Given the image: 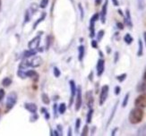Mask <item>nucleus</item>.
Wrapping results in <instances>:
<instances>
[{
  "mask_svg": "<svg viewBox=\"0 0 146 136\" xmlns=\"http://www.w3.org/2000/svg\"><path fill=\"white\" fill-rule=\"evenodd\" d=\"M143 110L140 107L133 108L128 115V120L132 125H137L141 123L143 119Z\"/></svg>",
  "mask_w": 146,
  "mask_h": 136,
  "instance_id": "f257e3e1",
  "label": "nucleus"
},
{
  "mask_svg": "<svg viewBox=\"0 0 146 136\" xmlns=\"http://www.w3.org/2000/svg\"><path fill=\"white\" fill-rule=\"evenodd\" d=\"M17 102V94L15 92H12L9 93L7 100H6V104H5V107H6V112L10 111V110L15 107V105Z\"/></svg>",
  "mask_w": 146,
  "mask_h": 136,
  "instance_id": "f03ea898",
  "label": "nucleus"
},
{
  "mask_svg": "<svg viewBox=\"0 0 146 136\" xmlns=\"http://www.w3.org/2000/svg\"><path fill=\"white\" fill-rule=\"evenodd\" d=\"M100 19V14L99 13H95L90 19V23H89V31H90V36L91 38H93L95 37V23Z\"/></svg>",
  "mask_w": 146,
  "mask_h": 136,
  "instance_id": "7ed1b4c3",
  "label": "nucleus"
},
{
  "mask_svg": "<svg viewBox=\"0 0 146 136\" xmlns=\"http://www.w3.org/2000/svg\"><path fill=\"white\" fill-rule=\"evenodd\" d=\"M109 92H110V86L105 84L100 90V100H99V104L100 106H103L104 103L106 102L108 97H109Z\"/></svg>",
  "mask_w": 146,
  "mask_h": 136,
  "instance_id": "20e7f679",
  "label": "nucleus"
},
{
  "mask_svg": "<svg viewBox=\"0 0 146 136\" xmlns=\"http://www.w3.org/2000/svg\"><path fill=\"white\" fill-rule=\"evenodd\" d=\"M82 105V88L81 86L77 87L76 90V95L74 99V107H75V111H79Z\"/></svg>",
  "mask_w": 146,
  "mask_h": 136,
  "instance_id": "39448f33",
  "label": "nucleus"
},
{
  "mask_svg": "<svg viewBox=\"0 0 146 136\" xmlns=\"http://www.w3.org/2000/svg\"><path fill=\"white\" fill-rule=\"evenodd\" d=\"M135 106L136 107L145 108L146 107V94L142 93L139 95L135 100Z\"/></svg>",
  "mask_w": 146,
  "mask_h": 136,
  "instance_id": "423d86ee",
  "label": "nucleus"
},
{
  "mask_svg": "<svg viewBox=\"0 0 146 136\" xmlns=\"http://www.w3.org/2000/svg\"><path fill=\"white\" fill-rule=\"evenodd\" d=\"M27 63H28V66H31V67H39L40 64H42V59L40 56H33V58L30 57L27 58Z\"/></svg>",
  "mask_w": 146,
  "mask_h": 136,
  "instance_id": "0eeeda50",
  "label": "nucleus"
},
{
  "mask_svg": "<svg viewBox=\"0 0 146 136\" xmlns=\"http://www.w3.org/2000/svg\"><path fill=\"white\" fill-rule=\"evenodd\" d=\"M108 5H109V0H105V2L102 5V8L100 13V19L102 24L106 23V18H107V14H108Z\"/></svg>",
  "mask_w": 146,
  "mask_h": 136,
  "instance_id": "6e6552de",
  "label": "nucleus"
},
{
  "mask_svg": "<svg viewBox=\"0 0 146 136\" xmlns=\"http://www.w3.org/2000/svg\"><path fill=\"white\" fill-rule=\"evenodd\" d=\"M40 36H36L35 38H33V40H30L28 43V48L29 49H33L36 50L40 48Z\"/></svg>",
  "mask_w": 146,
  "mask_h": 136,
  "instance_id": "1a4fd4ad",
  "label": "nucleus"
},
{
  "mask_svg": "<svg viewBox=\"0 0 146 136\" xmlns=\"http://www.w3.org/2000/svg\"><path fill=\"white\" fill-rule=\"evenodd\" d=\"M69 86H70V90H71V98H70V100H69V107H71L73 105L74 101L77 87H76V84L73 80H71L70 82H69Z\"/></svg>",
  "mask_w": 146,
  "mask_h": 136,
  "instance_id": "9d476101",
  "label": "nucleus"
},
{
  "mask_svg": "<svg viewBox=\"0 0 146 136\" xmlns=\"http://www.w3.org/2000/svg\"><path fill=\"white\" fill-rule=\"evenodd\" d=\"M96 70H97V76L100 77L103 74L104 71H105V60L103 58H100L97 62V66H96Z\"/></svg>",
  "mask_w": 146,
  "mask_h": 136,
  "instance_id": "9b49d317",
  "label": "nucleus"
},
{
  "mask_svg": "<svg viewBox=\"0 0 146 136\" xmlns=\"http://www.w3.org/2000/svg\"><path fill=\"white\" fill-rule=\"evenodd\" d=\"M124 23L129 29L133 28V22H132V18H131V13H130V10L128 8L125 9V14L124 15Z\"/></svg>",
  "mask_w": 146,
  "mask_h": 136,
  "instance_id": "f8f14e48",
  "label": "nucleus"
},
{
  "mask_svg": "<svg viewBox=\"0 0 146 136\" xmlns=\"http://www.w3.org/2000/svg\"><path fill=\"white\" fill-rule=\"evenodd\" d=\"M85 100H86V104L89 108H92L94 104V98L92 95V90H89L85 94Z\"/></svg>",
  "mask_w": 146,
  "mask_h": 136,
  "instance_id": "ddd939ff",
  "label": "nucleus"
},
{
  "mask_svg": "<svg viewBox=\"0 0 146 136\" xmlns=\"http://www.w3.org/2000/svg\"><path fill=\"white\" fill-rule=\"evenodd\" d=\"M118 104H119V100H117L115 106H114L113 108H112V111H111V113H110V117H109V120H108V122H107L106 128L109 127L110 125L111 124V122H112V120H113V118H114V116H115V114H116V112H117V109Z\"/></svg>",
  "mask_w": 146,
  "mask_h": 136,
  "instance_id": "4468645a",
  "label": "nucleus"
},
{
  "mask_svg": "<svg viewBox=\"0 0 146 136\" xmlns=\"http://www.w3.org/2000/svg\"><path fill=\"white\" fill-rule=\"evenodd\" d=\"M25 73H26V77H27V78H31V80L34 81V82H38V80H39V78H40L39 74H38V73L36 72V71H34V70H28Z\"/></svg>",
  "mask_w": 146,
  "mask_h": 136,
  "instance_id": "2eb2a0df",
  "label": "nucleus"
},
{
  "mask_svg": "<svg viewBox=\"0 0 146 136\" xmlns=\"http://www.w3.org/2000/svg\"><path fill=\"white\" fill-rule=\"evenodd\" d=\"M24 107H25V109L27 110V111H29L31 114L37 113L38 107H37L36 104H34V103H31V102L25 103V104H24Z\"/></svg>",
  "mask_w": 146,
  "mask_h": 136,
  "instance_id": "dca6fc26",
  "label": "nucleus"
},
{
  "mask_svg": "<svg viewBox=\"0 0 146 136\" xmlns=\"http://www.w3.org/2000/svg\"><path fill=\"white\" fill-rule=\"evenodd\" d=\"M78 60L80 62H82V60H84V55H85V48L84 45H80L79 48H78Z\"/></svg>",
  "mask_w": 146,
  "mask_h": 136,
  "instance_id": "f3484780",
  "label": "nucleus"
},
{
  "mask_svg": "<svg viewBox=\"0 0 146 136\" xmlns=\"http://www.w3.org/2000/svg\"><path fill=\"white\" fill-rule=\"evenodd\" d=\"M37 51L33 49H29V50H25L23 54V58H30L33 57V56H36Z\"/></svg>",
  "mask_w": 146,
  "mask_h": 136,
  "instance_id": "a211bd4d",
  "label": "nucleus"
},
{
  "mask_svg": "<svg viewBox=\"0 0 146 136\" xmlns=\"http://www.w3.org/2000/svg\"><path fill=\"white\" fill-rule=\"evenodd\" d=\"M143 55V43L141 38L138 40V50H137V56L141 57Z\"/></svg>",
  "mask_w": 146,
  "mask_h": 136,
  "instance_id": "6ab92c4d",
  "label": "nucleus"
},
{
  "mask_svg": "<svg viewBox=\"0 0 146 136\" xmlns=\"http://www.w3.org/2000/svg\"><path fill=\"white\" fill-rule=\"evenodd\" d=\"M136 90L139 93H145L146 94V81L139 83L136 88Z\"/></svg>",
  "mask_w": 146,
  "mask_h": 136,
  "instance_id": "aec40b11",
  "label": "nucleus"
},
{
  "mask_svg": "<svg viewBox=\"0 0 146 136\" xmlns=\"http://www.w3.org/2000/svg\"><path fill=\"white\" fill-rule=\"evenodd\" d=\"M46 15H47V13L46 12H44V13H42L41 14V15H40V17L38 19V20L34 23V24H33V30H35L37 27H38V25H39L40 23H41L44 20H45V18H46Z\"/></svg>",
  "mask_w": 146,
  "mask_h": 136,
  "instance_id": "412c9836",
  "label": "nucleus"
},
{
  "mask_svg": "<svg viewBox=\"0 0 146 136\" xmlns=\"http://www.w3.org/2000/svg\"><path fill=\"white\" fill-rule=\"evenodd\" d=\"M93 113H94L93 108H89V111H88L87 115H86V123H87L88 125H89V124H91L92 121Z\"/></svg>",
  "mask_w": 146,
  "mask_h": 136,
  "instance_id": "4be33fe9",
  "label": "nucleus"
},
{
  "mask_svg": "<svg viewBox=\"0 0 146 136\" xmlns=\"http://www.w3.org/2000/svg\"><path fill=\"white\" fill-rule=\"evenodd\" d=\"M124 41L127 45H131L133 43V41H134V38L132 37V35L130 33H126L124 36Z\"/></svg>",
  "mask_w": 146,
  "mask_h": 136,
  "instance_id": "5701e85b",
  "label": "nucleus"
},
{
  "mask_svg": "<svg viewBox=\"0 0 146 136\" xmlns=\"http://www.w3.org/2000/svg\"><path fill=\"white\" fill-rule=\"evenodd\" d=\"M137 135H139V136H146V124L143 125L141 127L138 128Z\"/></svg>",
  "mask_w": 146,
  "mask_h": 136,
  "instance_id": "b1692460",
  "label": "nucleus"
},
{
  "mask_svg": "<svg viewBox=\"0 0 146 136\" xmlns=\"http://www.w3.org/2000/svg\"><path fill=\"white\" fill-rule=\"evenodd\" d=\"M12 84V79L9 78V77H5V78L3 79L2 81V85L4 87H9Z\"/></svg>",
  "mask_w": 146,
  "mask_h": 136,
  "instance_id": "393cba45",
  "label": "nucleus"
},
{
  "mask_svg": "<svg viewBox=\"0 0 146 136\" xmlns=\"http://www.w3.org/2000/svg\"><path fill=\"white\" fill-rule=\"evenodd\" d=\"M66 111V103H61V104H59L58 106V113L60 115H63V114H65Z\"/></svg>",
  "mask_w": 146,
  "mask_h": 136,
  "instance_id": "a878e982",
  "label": "nucleus"
},
{
  "mask_svg": "<svg viewBox=\"0 0 146 136\" xmlns=\"http://www.w3.org/2000/svg\"><path fill=\"white\" fill-rule=\"evenodd\" d=\"M41 100L45 105H48L50 103V100L48 98V94H46V93H42L41 94Z\"/></svg>",
  "mask_w": 146,
  "mask_h": 136,
  "instance_id": "bb28decb",
  "label": "nucleus"
},
{
  "mask_svg": "<svg viewBox=\"0 0 146 136\" xmlns=\"http://www.w3.org/2000/svg\"><path fill=\"white\" fill-rule=\"evenodd\" d=\"M129 98H130V93L127 92V93L125 94V98H124V100L122 101V107H125L126 106H127L128 101H129Z\"/></svg>",
  "mask_w": 146,
  "mask_h": 136,
  "instance_id": "cd10ccee",
  "label": "nucleus"
},
{
  "mask_svg": "<svg viewBox=\"0 0 146 136\" xmlns=\"http://www.w3.org/2000/svg\"><path fill=\"white\" fill-rule=\"evenodd\" d=\"M104 35H105V31L104 30H100V31H98V33H97V41L99 42V41H100L103 38V37H104Z\"/></svg>",
  "mask_w": 146,
  "mask_h": 136,
  "instance_id": "c85d7f7f",
  "label": "nucleus"
},
{
  "mask_svg": "<svg viewBox=\"0 0 146 136\" xmlns=\"http://www.w3.org/2000/svg\"><path fill=\"white\" fill-rule=\"evenodd\" d=\"M126 77H127V74H126L125 73L124 74H119L116 77V79L119 82H123L125 79H126Z\"/></svg>",
  "mask_w": 146,
  "mask_h": 136,
  "instance_id": "c756f323",
  "label": "nucleus"
},
{
  "mask_svg": "<svg viewBox=\"0 0 146 136\" xmlns=\"http://www.w3.org/2000/svg\"><path fill=\"white\" fill-rule=\"evenodd\" d=\"M81 118H77L75 120V127H74V131H75V133H79V131H80V126H81Z\"/></svg>",
  "mask_w": 146,
  "mask_h": 136,
  "instance_id": "7c9ffc66",
  "label": "nucleus"
},
{
  "mask_svg": "<svg viewBox=\"0 0 146 136\" xmlns=\"http://www.w3.org/2000/svg\"><path fill=\"white\" fill-rule=\"evenodd\" d=\"M17 75H18L19 77H20L21 79H25V78H27V77H26V73L24 72L23 69H20V68H19L18 72H17Z\"/></svg>",
  "mask_w": 146,
  "mask_h": 136,
  "instance_id": "2f4dec72",
  "label": "nucleus"
},
{
  "mask_svg": "<svg viewBox=\"0 0 146 136\" xmlns=\"http://www.w3.org/2000/svg\"><path fill=\"white\" fill-rule=\"evenodd\" d=\"M30 20H31L30 10H26V12H25V15H24V23H27Z\"/></svg>",
  "mask_w": 146,
  "mask_h": 136,
  "instance_id": "473e14b6",
  "label": "nucleus"
},
{
  "mask_svg": "<svg viewBox=\"0 0 146 136\" xmlns=\"http://www.w3.org/2000/svg\"><path fill=\"white\" fill-rule=\"evenodd\" d=\"M51 41H52V38L51 36H48L46 38V49L48 50L50 48V45H51Z\"/></svg>",
  "mask_w": 146,
  "mask_h": 136,
  "instance_id": "72a5a7b5",
  "label": "nucleus"
},
{
  "mask_svg": "<svg viewBox=\"0 0 146 136\" xmlns=\"http://www.w3.org/2000/svg\"><path fill=\"white\" fill-rule=\"evenodd\" d=\"M88 133H89V126H88V124H87V125H85L84 126V128H82V132L81 135L82 136H86V135H88Z\"/></svg>",
  "mask_w": 146,
  "mask_h": 136,
  "instance_id": "f704fd0d",
  "label": "nucleus"
},
{
  "mask_svg": "<svg viewBox=\"0 0 146 136\" xmlns=\"http://www.w3.org/2000/svg\"><path fill=\"white\" fill-rule=\"evenodd\" d=\"M48 1L49 0H41L40 3V7L44 9V8H46L48 5Z\"/></svg>",
  "mask_w": 146,
  "mask_h": 136,
  "instance_id": "c9c22d12",
  "label": "nucleus"
},
{
  "mask_svg": "<svg viewBox=\"0 0 146 136\" xmlns=\"http://www.w3.org/2000/svg\"><path fill=\"white\" fill-rule=\"evenodd\" d=\"M40 112H41V113H44V114H45V119H46V120H48V119L50 118V115H49V113L47 111V109H46L45 107H41V109H40Z\"/></svg>",
  "mask_w": 146,
  "mask_h": 136,
  "instance_id": "e433bc0d",
  "label": "nucleus"
},
{
  "mask_svg": "<svg viewBox=\"0 0 146 136\" xmlns=\"http://www.w3.org/2000/svg\"><path fill=\"white\" fill-rule=\"evenodd\" d=\"M78 7H79V11H80V16H81V20H82L84 17V7H82V4H78Z\"/></svg>",
  "mask_w": 146,
  "mask_h": 136,
  "instance_id": "4c0bfd02",
  "label": "nucleus"
},
{
  "mask_svg": "<svg viewBox=\"0 0 146 136\" xmlns=\"http://www.w3.org/2000/svg\"><path fill=\"white\" fill-rule=\"evenodd\" d=\"M53 113L55 117H58V106L56 105V103H54L53 105Z\"/></svg>",
  "mask_w": 146,
  "mask_h": 136,
  "instance_id": "58836bf2",
  "label": "nucleus"
},
{
  "mask_svg": "<svg viewBox=\"0 0 146 136\" xmlns=\"http://www.w3.org/2000/svg\"><path fill=\"white\" fill-rule=\"evenodd\" d=\"M54 75H55V77H56V78H58V77L61 75V72H60V70L56 67V66H55L54 67Z\"/></svg>",
  "mask_w": 146,
  "mask_h": 136,
  "instance_id": "ea45409f",
  "label": "nucleus"
},
{
  "mask_svg": "<svg viewBox=\"0 0 146 136\" xmlns=\"http://www.w3.org/2000/svg\"><path fill=\"white\" fill-rule=\"evenodd\" d=\"M116 25H117V28L118 30H120V31H123V30H124V28H125V25L123 24V23L117 22Z\"/></svg>",
  "mask_w": 146,
  "mask_h": 136,
  "instance_id": "a19ab883",
  "label": "nucleus"
},
{
  "mask_svg": "<svg viewBox=\"0 0 146 136\" xmlns=\"http://www.w3.org/2000/svg\"><path fill=\"white\" fill-rule=\"evenodd\" d=\"M119 60V52L118 51H116L115 55H114V63L117 64Z\"/></svg>",
  "mask_w": 146,
  "mask_h": 136,
  "instance_id": "79ce46f5",
  "label": "nucleus"
},
{
  "mask_svg": "<svg viewBox=\"0 0 146 136\" xmlns=\"http://www.w3.org/2000/svg\"><path fill=\"white\" fill-rule=\"evenodd\" d=\"M120 92H121V88H120V86H116L115 90H114V93H115V95L118 96L120 94Z\"/></svg>",
  "mask_w": 146,
  "mask_h": 136,
  "instance_id": "37998d69",
  "label": "nucleus"
},
{
  "mask_svg": "<svg viewBox=\"0 0 146 136\" xmlns=\"http://www.w3.org/2000/svg\"><path fill=\"white\" fill-rule=\"evenodd\" d=\"M38 118H39V115H38L36 113H33V115H31V117L30 118V121L31 122H35Z\"/></svg>",
  "mask_w": 146,
  "mask_h": 136,
  "instance_id": "c03bdc74",
  "label": "nucleus"
},
{
  "mask_svg": "<svg viewBox=\"0 0 146 136\" xmlns=\"http://www.w3.org/2000/svg\"><path fill=\"white\" fill-rule=\"evenodd\" d=\"M91 45H92V47L93 48H98V41L97 40H92V42H91Z\"/></svg>",
  "mask_w": 146,
  "mask_h": 136,
  "instance_id": "a18cd8bd",
  "label": "nucleus"
},
{
  "mask_svg": "<svg viewBox=\"0 0 146 136\" xmlns=\"http://www.w3.org/2000/svg\"><path fill=\"white\" fill-rule=\"evenodd\" d=\"M5 90L0 89V101H2V100H3V99L5 98Z\"/></svg>",
  "mask_w": 146,
  "mask_h": 136,
  "instance_id": "49530a36",
  "label": "nucleus"
},
{
  "mask_svg": "<svg viewBox=\"0 0 146 136\" xmlns=\"http://www.w3.org/2000/svg\"><path fill=\"white\" fill-rule=\"evenodd\" d=\"M56 129H58V131L60 133V134L63 133V126L61 125H58V126H56Z\"/></svg>",
  "mask_w": 146,
  "mask_h": 136,
  "instance_id": "de8ad7c7",
  "label": "nucleus"
},
{
  "mask_svg": "<svg viewBox=\"0 0 146 136\" xmlns=\"http://www.w3.org/2000/svg\"><path fill=\"white\" fill-rule=\"evenodd\" d=\"M117 130H118V127H115V128H114L113 130H112V132H111V135H112V136L115 135V134L117 133Z\"/></svg>",
  "mask_w": 146,
  "mask_h": 136,
  "instance_id": "09e8293b",
  "label": "nucleus"
},
{
  "mask_svg": "<svg viewBox=\"0 0 146 136\" xmlns=\"http://www.w3.org/2000/svg\"><path fill=\"white\" fill-rule=\"evenodd\" d=\"M113 5H115V6H119V2H118V0H111Z\"/></svg>",
  "mask_w": 146,
  "mask_h": 136,
  "instance_id": "8fccbe9b",
  "label": "nucleus"
},
{
  "mask_svg": "<svg viewBox=\"0 0 146 136\" xmlns=\"http://www.w3.org/2000/svg\"><path fill=\"white\" fill-rule=\"evenodd\" d=\"M89 80H90L91 82H92V80H93V72L92 71L91 72V74H89Z\"/></svg>",
  "mask_w": 146,
  "mask_h": 136,
  "instance_id": "3c124183",
  "label": "nucleus"
},
{
  "mask_svg": "<svg viewBox=\"0 0 146 136\" xmlns=\"http://www.w3.org/2000/svg\"><path fill=\"white\" fill-rule=\"evenodd\" d=\"M53 135H56V136H59V135H61V134H60V133H58V129H56V130H54V132H53Z\"/></svg>",
  "mask_w": 146,
  "mask_h": 136,
  "instance_id": "603ef678",
  "label": "nucleus"
},
{
  "mask_svg": "<svg viewBox=\"0 0 146 136\" xmlns=\"http://www.w3.org/2000/svg\"><path fill=\"white\" fill-rule=\"evenodd\" d=\"M103 0H95V5H100L101 3H102Z\"/></svg>",
  "mask_w": 146,
  "mask_h": 136,
  "instance_id": "864d4df0",
  "label": "nucleus"
},
{
  "mask_svg": "<svg viewBox=\"0 0 146 136\" xmlns=\"http://www.w3.org/2000/svg\"><path fill=\"white\" fill-rule=\"evenodd\" d=\"M72 134H73V133H72V128H71V127H69V128H68V132H67V135H68V136H71Z\"/></svg>",
  "mask_w": 146,
  "mask_h": 136,
  "instance_id": "5fc2aeb1",
  "label": "nucleus"
},
{
  "mask_svg": "<svg viewBox=\"0 0 146 136\" xmlns=\"http://www.w3.org/2000/svg\"><path fill=\"white\" fill-rule=\"evenodd\" d=\"M117 12H118V14H119L120 15L124 17V15H125L123 14V12H122V10H121V9H118V10H117Z\"/></svg>",
  "mask_w": 146,
  "mask_h": 136,
  "instance_id": "6e6d98bb",
  "label": "nucleus"
},
{
  "mask_svg": "<svg viewBox=\"0 0 146 136\" xmlns=\"http://www.w3.org/2000/svg\"><path fill=\"white\" fill-rule=\"evenodd\" d=\"M106 48H107V53L108 54H110L111 53V48L110 47H107Z\"/></svg>",
  "mask_w": 146,
  "mask_h": 136,
  "instance_id": "4d7b16f0",
  "label": "nucleus"
},
{
  "mask_svg": "<svg viewBox=\"0 0 146 136\" xmlns=\"http://www.w3.org/2000/svg\"><path fill=\"white\" fill-rule=\"evenodd\" d=\"M143 40H144V43H145V46H146V31L143 32Z\"/></svg>",
  "mask_w": 146,
  "mask_h": 136,
  "instance_id": "13d9d810",
  "label": "nucleus"
},
{
  "mask_svg": "<svg viewBox=\"0 0 146 136\" xmlns=\"http://www.w3.org/2000/svg\"><path fill=\"white\" fill-rule=\"evenodd\" d=\"M99 54H100V57H101V58H103V56H103V53H102V51H101V50H100V51H99Z\"/></svg>",
  "mask_w": 146,
  "mask_h": 136,
  "instance_id": "bf43d9fd",
  "label": "nucleus"
},
{
  "mask_svg": "<svg viewBox=\"0 0 146 136\" xmlns=\"http://www.w3.org/2000/svg\"><path fill=\"white\" fill-rule=\"evenodd\" d=\"M95 129H96V126H93V127H92V134H93V133H95Z\"/></svg>",
  "mask_w": 146,
  "mask_h": 136,
  "instance_id": "052dcab7",
  "label": "nucleus"
},
{
  "mask_svg": "<svg viewBox=\"0 0 146 136\" xmlns=\"http://www.w3.org/2000/svg\"><path fill=\"white\" fill-rule=\"evenodd\" d=\"M143 81H146V70H145L144 74H143Z\"/></svg>",
  "mask_w": 146,
  "mask_h": 136,
  "instance_id": "680f3d73",
  "label": "nucleus"
},
{
  "mask_svg": "<svg viewBox=\"0 0 146 136\" xmlns=\"http://www.w3.org/2000/svg\"><path fill=\"white\" fill-rule=\"evenodd\" d=\"M50 134L53 135V130H52V129H50Z\"/></svg>",
  "mask_w": 146,
  "mask_h": 136,
  "instance_id": "e2e57ef3",
  "label": "nucleus"
},
{
  "mask_svg": "<svg viewBox=\"0 0 146 136\" xmlns=\"http://www.w3.org/2000/svg\"><path fill=\"white\" fill-rule=\"evenodd\" d=\"M1 5H2V2H1V0H0V10H1Z\"/></svg>",
  "mask_w": 146,
  "mask_h": 136,
  "instance_id": "0e129e2a",
  "label": "nucleus"
}]
</instances>
